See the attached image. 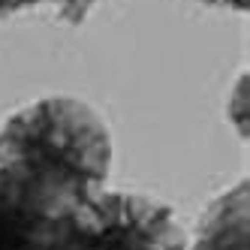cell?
Masks as SVG:
<instances>
[{"label": "cell", "instance_id": "6da1fadb", "mask_svg": "<svg viewBox=\"0 0 250 250\" xmlns=\"http://www.w3.org/2000/svg\"><path fill=\"white\" fill-rule=\"evenodd\" d=\"M0 166L84 205L112 172V133L79 97H42L0 127Z\"/></svg>", "mask_w": 250, "mask_h": 250}, {"label": "cell", "instance_id": "7a4b0ae2", "mask_svg": "<svg viewBox=\"0 0 250 250\" xmlns=\"http://www.w3.org/2000/svg\"><path fill=\"white\" fill-rule=\"evenodd\" d=\"M84 250H187L172 205L145 193L100 190L82 205Z\"/></svg>", "mask_w": 250, "mask_h": 250}, {"label": "cell", "instance_id": "3957f363", "mask_svg": "<svg viewBox=\"0 0 250 250\" xmlns=\"http://www.w3.org/2000/svg\"><path fill=\"white\" fill-rule=\"evenodd\" d=\"M0 250H84L82 205L0 166Z\"/></svg>", "mask_w": 250, "mask_h": 250}, {"label": "cell", "instance_id": "277c9868", "mask_svg": "<svg viewBox=\"0 0 250 250\" xmlns=\"http://www.w3.org/2000/svg\"><path fill=\"white\" fill-rule=\"evenodd\" d=\"M187 250H250V184L241 178L205 205Z\"/></svg>", "mask_w": 250, "mask_h": 250}, {"label": "cell", "instance_id": "5b68a950", "mask_svg": "<svg viewBox=\"0 0 250 250\" xmlns=\"http://www.w3.org/2000/svg\"><path fill=\"white\" fill-rule=\"evenodd\" d=\"M51 6L58 9V19L66 24H82L87 12L97 6V0H51Z\"/></svg>", "mask_w": 250, "mask_h": 250}, {"label": "cell", "instance_id": "8992f818", "mask_svg": "<svg viewBox=\"0 0 250 250\" xmlns=\"http://www.w3.org/2000/svg\"><path fill=\"white\" fill-rule=\"evenodd\" d=\"M40 3H51V0H0V21L12 19V15L21 12V9H33Z\"/></svg>", "mask_w": 250, "mask_h": 250}, {"label": "cell", "instance_id": "52a82bcc", "mask_svg": "<svg viewBox=\"0 0 250 250\" xmlns=\"http://www.w3.org/2000/svg\"><path fill=\"white\" fill-rule=\"evenodd\" d=\"M199 3H208V6H223V9H235V12H244L250 0H199Z\"/></svg>", "mask_w": 250, "mask_h": 250}]
</instances>
